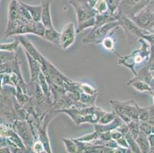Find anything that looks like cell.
<instances>
[{"label": "cell", "mask_w": 154, "mask_h": 153, "mask_svg": "<svg viewBox=\"0 0 154 153\" xmlns=\"http://www.w3.org/2000/svg\"><path fill=\"white\" fill-rule=\"evenodd\" d=\"M139 42L141 47L138 50H135L129 55L120 56L119 54L117 56L118 64L129 68L134 76L137 75V72L144 66L147 65L151 55L150 44L143 38L139 39Z\"/></svg>", "instance_id": "1"}, {"label": "cell", "mask_w": 154, "mask_h": 153, "mask_svg": "<svg viewBox=\"0 0 154 153\" xmlns=\"http://www.w3.org/2000/svg\"><path fill=\"white\" fill-rule=\"evenodd\" d=\"M110 103L113 106V110L127 124L134 120H138L140 106L134 99L127 101L110 99Z\"/></svg>", "instance_id": "2"}, {"label": "cell", "mask_w": 154, "mask_h": 153, "mask_svg": "<svg viewBox=\"0 0 154 153\" xmlns=\"http://www.w3.org/2000/svg\"><path fill=\"white\" fill-rule=\"evenodd\" d=\"M115 15L117 21L120 23V27L124 30V34L131 43L137 41V40L139 41V39L143 35L150 33V32L140 28L131 18L127 17V15L118 12H116Z\"/></svg>", "instance_id": "3"}, {"label": "cell", "mask_w": 154, "mask_h": 153, "mask_svg": "<svg viewBox=\"0 0 154 153\" xmlns=\"http://www.w3.org/2000/svg\"><path fill=\"white\" fill-rule=\"evenodd\" d=\"M42 72L44 74L49 84H54L63 88H64L67 83L72 81L61 73L51 61H48L44 56L42 57Z\"/></svg>", "instance_id": "4"}, {"label": "cell", "mask_w": 154, "mask_h": 153, "mask_svg": "<svg viewBox=\"0 0 154 153\" xmlns=\"http://www.w3.org/2000/svg\"><path fill=\"white\" fill-rule=\"evenodd\" d=\"M12 128L19 135L23 140L28 151L31 150L35 140L38 139V134L36 129L33 128L26 120H17L12 125Z\"/></svg>", "instance_id": "5"}, {"label": "cell", "mask_w": 154, "mask_h": 153, "mask_svg": "<svg viewBox=\"0 0 154 153\" xmlns=\"http://www.w3.org/2000/svg\"><path fill=\"white\" fill-rule=\"evenodd\" d=\"M117 28H120V23L118 21H114L105 24L97 29H92L90 33L86 37L84 38L83 42L86 44H91V43L100 44L104 38L109 35L110 32Z\"/></svg>", "instance_id": "6"}, {"label": "cell", "mask_w": 154, "mask_h": 153, "mask_svg": "<svg viewBox=\"0 0 154 153\" xmlns=\"http://www.w3.org/2000/svg\"><path fill=\"white\" fill-rule=\"evenodd\" d=\"M151 2L152 0H121L117 12L132 19Z\"/></svg>", "instance_id": "7"}, {"label": "cell", "mask_w": 154, "mask_h": 153, "mask_svg": "<svg viewBox=\"0 0 154 153\" xmlns=\"http://www.w3.org/2000/svg\"><path fill=\"white\" fill-rule=\"evenodd\" d=\"M68 2L75 8L78 25L96 16L97 12L88 4V0H68Z\"/></svg>", "instance_id": "8"}, {"label": "cell", "mask_w": 154, "mask_h": 153, "mask_svg": "<svg viewBox=\"0 0 154 153\" xmlns=\"http://www.w3.org/2000/svg\"><path fill=\"white\" fill-rule=\"evenodd\" d=\"M133 21L140 28L148 32H154V14L152 3L132 18Z\"/></svg>", "instance_id": "9"}, {"label": "cell", "mask_w": 154, "mask_h": 153, "mask_svg": "<svg viewBox=\"0 0 154 153\" xmlns=\"http://www.w3.org/2000/svg\"><path fill=\"white\" fill-rule=\"evenodd\" d=\"M77 28L75 24L69 22L66 24L61 32V45L60 47L63 50H67L74 44L76 40Z\"/></svg>", "instance_id": "10"}, {"label": "cell", "mask_w": 154, "mask_h": 153, "mask_svg": "<svg viewBox=\"0 0 154 153\" xmlns=\"http://www.w3.org/2000/svg\"><path fill=\"white\" fill-rule=\"evenodd\" d=\"M17 38L20 42V44L22 45V48L24 49L25 51L29 53L31 56H32L35 59L38 60L39 62H42L43 55L39 52L38 50L35 47V46L32 44L28 38H26L24 35H18Z\"/></svg>", "instance_id": "11"}, {"label": "cell", "mask_w": 154, "mask_h": 153, "mask_svg": "<svg viewBox=\"0 0 154 153\" xmlns=\"http://www.w3.org/2000/svg\"><path fill=\"white\" fill-rule=\"evenodd\" d=\"M25 54L27 58L30 71V81H38L39 75L42 72V63L35 59L26 51H25Z\"/></svg>", "instance_id": "12"}, {"label": "cell", "mask_w": 154, "mask_h": 153, "mask_svg": "<svg viewBox=\"0 0 154 153\" xmlns=\"http://www.w3.org/2000/svg\"><path fill=\"white\" fill-rule=\"evenodd\" d=\"M51 0H41V5L42 6L41 22L45 26L46 29L54 28L53 25L52 19H51Z\"/></svg>", "instance_id": "13"}, {"label": "cell", "mask_w": 154, "mask_h": 153, "mask_svg": "<svg viewBox=\"0 0 154 153\" xmlns=\"http://www.w3.org/2000/svg\"><path fill=\"white\" fill-rule=\"evenodd\" d=\"M124 123V122L123 121L122 119L119 117L118 116H117V117L114 119V120L110 123H109V124L102 125L99 124V123H96V124H94V130L98 132L99 133H104V132L112 131L113 130H116L117 127H119L120 125Z\"/></svg>", "instance_id": "14"}, {"label": "cell", "mask_w": 154, "mask_h": 153, "mask_svg": "<svg viewBox=\"0 0 154 153\" xmlns=\"http://www.w3.org/2000/svg\"><path fill=\"white\" fill-rule=\"evenodd\" d=\"M43 38L51 42L54 45L60 47L61 45V32H58L54 28H48L45 29Z\"/></svg>", "instance_id": "15"}, {"label": "cell", "mask_w": 154, "mask_h": 153, "mask_svg": "<svg viewBox=\"0 0 154 153\" xmlns=\"http://www.w3.org/2000/svg\"><path fill=\"white\" fill-rule=\"evenodd\" d=\"M127 85L132 87L133 88H134V90H136L137 91H139V92L150 93L153 90V88L149 84H148L147 83H146L145 81H142V80L137 79L135 78H133L132 79L128 81Z\"/></svg>", "instance_id": "16"}, {"label": "cell", "mask_w": 154, "mask_h": 153, "mask_svg": "<svg viewBox=\"0 0 154 153\" xmlns=\"http://www.w3.org/2000/svg\"><path fill=\"white\" fill-rule=\"evenodd\" d=\"M21 3L18 0H11L8 9V22H13L19 19Z\"/></svg>", "instance_id": "17"}, {"label": "cell", "mask_w": 154, "mask_h": 153, "mask_svg": "<svg viewBox=\"0 0 154 153\" xmlns=\"http://www.w3.org/2000/svg\"><path fill=\"white\" fill-rule=\"evenodd\" d=\"M22 2L24 6L27 8L28 11L30 12L31 15L33 18V20L35 22H41L42 13V5H29V4H26L23 2Z\"/></svg>", "instance_id": "18"}, {"label": "cell", "mask_w": 154, "mask_h": 153, "mask_svg": "<svg viewBox=\"0 0 154 153\" xmlns=\"http://www.w3.org/2000/svg\"><path fill=\"white\" fill-rule=\"evenodd\" d=\"M137 142L139 145L142 153L150 152V144H149L148 135L145 134L140 131L139 136L137 138Z\"/></svg>", "instance_id": "19"}, {"label": "cell", "mask_w": 154, "mask_h": 153, "mask_svg": "<svg viewBox=\"0 0 154 153\" xmlns=\"http://www.w3.org/2000/svg\"><path fill=\"white\" fill-rule=\"evenodd\" d=\"M115 42L116 40L113 37V35H112L111 34H110L109 35H107V37L104 38L103 40L101 41V45L105 50L110 51V52H113V54H115L116 55L118 56L119 54H117V51L115 50Z\"/></svg>", "instance_id": "20"}, {"label": "cell", "mask_w": 154, "mask_h": 153, "mask_svg": "<svg viewBox=\"0 0 154 153\" xmlns=\"http://www.w3.org/2000/svg\"><path fill=\"white\" fill-rule=\"evenodd\" d=\"M78 85L79 87L80 90L84 93H86L88 95H98L99 91L98 90L94 87V86L91 85L90 84L88 83H81V82H77Z\"/></svg>", "instance_id": "21"}, {"label": "cell", "mask_w": 154, "mask_h": 153, "mask_svg": "<svg viewBox=\"0 0 154 153\" xmlns=\"http://www.w3.org/2000/svg\"><path fill=\"white\" fill-rule=\"evenodd\" d=\"M61 141L64 143L66 151L68 153H77L78 152V148L75 139L73 138H62Z\"/></svg>", "instance_id": "22"}, {"label": "cell", "mask_w": 154, "mask_h": 153, "mask_svg": "<svg viewBox=\"0 0 154 153\" xmlns=\"http://www.w3.org/2000/svg\"><path fill=\"white\" fill-rule=\"evenodd\" d=\"M21 3V7H20V12H19V20H21L22 22H25L26 24H30L32 22H35L33 20V18L31 15L30 12L28 11L27 8L24 6L22 4V2H20Z\"/></svg>", "instance_id": "23"}, {"label": "cell", "mask_w": 154, "mask_h": 153, "mask_svg": "<svg viewBox=\"0 0 154 153\" xmlns=\"http://www.w3.org/2000/svg\"><path fill=\"white\" fill-rule=\"evenodd\" d=\"M0 58H1V64L10 62L15 60L18 57L16 51H7V50H0Z\"/></svg>", "instance_id": "24"}, {"label": "cell", "mask_w": 154, "mask_h": 153, "mask_svg": "<svg viewBox=\"0 0 154 153\" xmlns=\"http://www.w3.org/2000/svg\"><path fill=\"white\" fill-rule=\"evenodd\" d=\"M129 127V130L130 133L132 135V136L134 137L135 139L139 136L140 133V121L138 120H134L131 121L129 123H127Z\"/></svg>", "instance_id": "25"}, {"label": "cell", "mask_w": 154, "mask_h": 153, "mask_svg": "<svg viewBox=\"0 0 154 153\" xmlns=\"http://www.w3.org/2000/svg\"><path fill=\"white\" fill-rule=\"evenodd\" d=\"M98 95H88L84 93H81L80 101L87 106H95L96 105V99Z\"/></svg>", "instance_id": "26"}, {"label": "cell", "mask_w": 154, "mask_h": 153, "mask_svg": "<svg viewBox=\"0 0 154 153\" xmlns=\"http://www.w3.org/2000/svg\"><path fill=\"white\" fill-rule=\"evenodd\" d=\"M20 42L18 38L15 41L9 43H1L0 44V50H7V51H16L19 47Z\"/></svg>", "instance_id": "27"}, {"label": "cell", "mask_w": 154, "mask_h": 153, "mask_svg": "<svg viewBox=\"0 0 154 153\" xmlns=\"http://www.w3.org/2000/svg\"><path fill=\"white\" fill-rule=\"evenodd\" d=\"M117 113L114 112V110L111 112H106L103 116H101V118L99 120L98 123L99 124L102 125H107L110 123L111 122H113L114 120L116 117H117Z\"/></svg>", "instance_id": "28"}, {"label": "cell", "mask_w": 154, "mask_h": 153, "mask_svg": "<svg viewBox=\"0 0 154 153\" xmlns=\"http://www.w3.org/2000/svg\"><path fill=\"white\" fill-rule=\"evenodd\" d=\"M93 8L97 12V14L105 13V12H109L108 5H107L106 0H97L95 5H94Z\"/></svg>", "instance_id": "29"}, {"label": "cell", "mask_w": 154, "mask_h": 153, "mask_svg": "<svg viewBox=\"0 0 154 153\" xmlns=\"http://www.w3.org/2000/svg\"><path fill=\"white\" fill-rule=\"evenodd\" d=\"M98 138H100V133L97 131H96V130H94V132H93V133L85 134L82 136H80L76 139L79 140V141L85 142H92Z\"/></svg>", "instance_id": "30"}, {"label": "cell", "mask_w": 154, "mask_h": 153, "mask_svg": "<svg viewBox=\"0 0 154 153\" xmlns=\"http://www.w3.org/2000/svg\"><path fill=\"white\" fill-rule=\"evenodd\" d=\"M140 128L141 132L148 136L154 133L153 123H148V122H140Z\"/></svg>", "instance_id": "31"}, {"label": "cell", "mask_w": 154, "mask_h": 153, "mask_svg": "<svg viewBox=\"0 0 154 153\" xmlns=\"http://www.w3.org/2000/svg\"><path fill=\"white\" fill-rule=\"evenodd\" d=\"M32 151L35 153H43L46 152L44 144L41 140H39L38 139L35 140L33 145L32 147Z\"/></svg>", "instance_id": "32"}, {"label": "cell", "mask_w": 154, "mask_h": 153, "mask_svg": "<svg viewBox=\"0 0 154 153\" xmlns=\"http://www.w3.org/2000/svg\"><path fill=\"white\" fill-rule=\"evenodd\" d=\"M143 38L145 39L146 41L150 44L151 47V55L149 61H151L154 57V32H150L149 34H146L145 35L143 36Z\"/></svg>", "instance_id": "33"}, {"label": "cell", "mask_w": 154, "mask_h": 153, "mask_svg": "<svg viewBox=\"0 0 154 153\" xmlns=\"http://www.w3.org/2000/svg\"><path fill=\"white\" fill-rule=\"evenodd\" d=\"M108 5L109 12L111 14H115L117 12L121 0H106Z\"/></svg>", "instance_id": "34"}, {"label": "cell", "mask_w": 154, "mask_h": 153, "mask_svg": "<svg viewBox=\"0 0 154 153\" xmlns=\"http://www.w3.org/2000/svg\"><path fill=\"white\" fill-rule=\"evenodd\" d=\"M117 145L118 146L121 147V148H130V146H129L128 142H127V139L124 136H122L121 138H120L119 139H117Z\"/></svg>", "instance_id": "35"}, {"label": "cell", "mask_w": 154, "mask_h": 153, "mask_svg": "<svg viewBox=\"0 0 154 153\" xmlns=\"http://www.w3.org/2000/svg\"><path fill=\"white\" fill-rule=\"evenodd\" d=\"M0 151H1V152H9V153L12 152V149H11V148L9 146L1 147V148H0Z\"/></svg>", "instance_id": "36"}, {"label": "cell", "mask_w": 154, "mask_h": 153, "mask_svg": "<svg viewBox=\"0 0 154 153\" xmlns=\"http://www.w3.org/2000/svg\"><path fill=\"white\" fill-rule=\"evenodd\" d=\"M150 93L151 94V96H152V99H153V107H154V90H152V91H151L150 93Z\"/></svg>", "instance_id": "37"}]
</instances>
